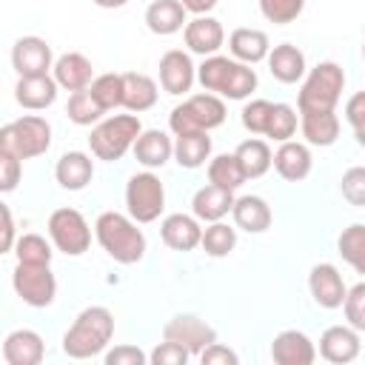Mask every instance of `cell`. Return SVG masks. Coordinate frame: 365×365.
I'll list each match as a JSON object with an SVG mask.
<instances>
[{
    "instance_id": "6da1fadb",
    "label": "cell",
    "mask_w": 365,
    "mask_h": 365,
    "mask_svg": "<svg viewBox=\"0 0 365 365\" xmlns=\"http://www.w3.org/2000/svg\"><path fill=\"white\" fill-rule=\"evenodd\" d=\"M111 336H114V314L106 305H88L63 334V354L71 359L100 356L106 354Z\"/></svg>"
},
{
    "instance_id": "7a4b0ae2",
    "label": "cell",
    "mask_w": 365,
    "mask_h": 365,
    "mask_svg": "<svg viewBox=\"0 0 365 365\" xmlns=\"http://www.w3.org/2000/svg\"><path fill=\"white\" fill-rule=\"evenodd\" d=\"M131 214L103 211L94 222V237L100 248L120 265H134L145 257V234Z\"/></svg>"
},
{
    "instance_id": "3957f363",
    "label": "cell",
    "mask_w": 365,
    "mask_h": 365,
    "mask_svg": "<svg viewBox=\"0 0 365 365\" xmlns=\"http://www.w3.org/2000/svg\"><path fill=\"white\" fill-rule=\"evenodd\" d=\"M197 80L205 91L220 94L225 100H245L257 88V71L248 63L222 54L202 57V63L197 66Z\"/></svg>"
},
{
    "instance_id": "277c9868",
    "label": "cell",
    "mask_w": 365,
    "mask_h": 365,
    "mask_svg": "<svg viewBox=\"0 0 365 365\" xmlns=\"http://www.w3.org/2000/svg\"><path fill=\"white\" fill-rule=\"evenodd\" d=\"M345 88V71L334 60L317 63L299 86L297 94V111L299 114H319V111H334Z\"/></svg>"
},
{
    "instance_id": "5b68a950",
    "label": "cell",
    "mask_w": 365,
    "mask_h": 365,
    "mask_svg": "<svg viewBox=\"0 0 365 365\" xmlns=\"http://www.w3.org/2000/svg\"><path fill=\"white\" fill-rule=\"evenodd\" d=\"M143 134V123L137 114H111L100 120L88 134V148L103 163H117L128 148H134Z\"/></svg>"
},
{
    "instance_id": "8992f818",
    "label": "cell",
    "mask_w": 365,
    "mask_h": 365,
    "mask_svg": "<svg viewBox=\"0 0 365 365\" xmlns=\"http://www.w3.org/2000/svg\"><path fill=\"white\" fill-rule=\"evenodd\" d=\"M225 103L220 94H211V91H202V94H191L185 97L180 106L171 108L168 114V128L177 134H185V131H211V128H220L225 123Z\"/></svg>"
},
{
    "instance_id": "52a82bcc",
    "label": "cell",
    "mask_w": 365,
    "mask_h": 365,
    "mask_svg": "<svg viewBox=\"0 0 365 365\" xmlns=\"http://www.w3.org/2000/svg\"><path fill=\"white\" fill-rule=\"evenodd\" d=\"M51 145V123L40 114H23L0 128V148L17 154L20 160H31L46 154Z\"/></svg>"
},
{
    "instance_id": "ba28073f",
    "label": "cell",
    "mask_w": 365,
    "mask_h": 365,
    "mask_svg": "<svg viewBox=\"0 0 365 365\" xmlns=\"http://www.w3.org/2000/svg\"><path fill=\"white\" fill-rule=\"evenodd\" d=\"M165 208V185L160 182V177L148 168L140 174H131L125 182V211L140 222H154L160 220Z\"/></svg>"
},
{
    "instance_id": "9c48e42d",
    "label": "cell",
    "mask_w": 365,
    "mask_h": 365,
    "mask_svg": "<svg viewBox=\"0 0 365 365\" xmlns=\"http://www.w3.org/2000/svg\"><path fill=\"white\" fill-rule=\"evenodd\" d=\"M48 240L66 257H80L91 245V228L77 208H54L48 217Z\"/></svg>"
},
{
    "instance_id": "30bf717a",
    "label": "cell",
    "mask_w": 365,
    "mask_h": 365,
    "mask_svg": "<svg viewBox=\"0 0 365 365\" xmlns=\"http://www.w3.org/2000/svg\"><path fill=\"white\" fill-rule=\"evenodd\" d=\"M11 285H14V294L31 308H48L57 297V279L51 274V265L17 262L11 274Z\"/></svg>"
},
{
    "instance_id": "8fae6325",
    "label": "cell",
    "mask_w": 365,
    "mask_h": 365,
    "mask_svg": "<svg viewBox=\"0 0 365 365\" xmlns=\"http://www.w3.org/2000/svg\"><path fill=\"white\" fill-rule=\"evenodd\" d=\"M163 339L182 345L191 356H200L211 342H217V331L197 314H177L163 325Z\"/></svg>"
},
{
    "instance_id": "7c38bea8",
    "label": "cell",
    "mask_w": 365,
    "mask_h": 365,
    "mask_svg": "<svg viewBox=\"0 0 365 365\" xmlns=\"http://www.w3.org/2000/svg\"><path fill=\"white\" fill-rule=\"evenodd\" d=\"M11 66L17 71V77H37V74H48L54 68V54L51 46L43 37H20L11 46Z\"/></svg>"
},
{
    "instance_id": "4fadbf2b",
    "label": "cell",
    "mask_w": 365,
    "mask_h": 365,
    "mask_svg": "<svg viewBox=\"0 0 365 365\" xmlns=\"http://www.w3.org/2000/svg\"><path fill=\"white\" fill-rule=\"evenodd\" d=\"M308 291L314 297V302L325 311H334V308H342L345 297H348V288H345V279L339 274V268L334 262H317L308 274Z\"/></svg>"
},
{
    "instance_id": "5bb4252c",
    "label": "cell",
    "mask_w": 365,
    "mask_h": 365,
    "mask_svg": "<svg viewBox=\"0 0 365 365\" xmlns=\"http://www.w3.org/2000/svg\"><path fill=\"white\" fill-rule=\"evenodd\" d=\"M157 68H160V86H163V91H168L174 97L191 91V86L197 80V66H194L191 54L182 51V48H168L160 57V66Z\"/></svg>"
},
{
    "instance_id": "9a60e30c",
    "label": "cell",
    "mask_w": 365,
    "mask_h": 365,
    "mask_svg": "<svg viewBox=\"0 0 365 365\" xmlns=\"http://www.w3.org/2000/svg\"><path fill=\"white\" fill-rule=\"evenodd\" d=\"M359 351H362V339L354 325H331L319 336V356L325 362L345 365V362H354Z\"/></svg>"
},
{
    "instance_id": "2e32d148",
    "label": "cell",
    "mask_w": 365,
    "mask_h": 365,
    "mask_svg": "<svg viewBox=\"0 0 365 365\" xmlns=\"http://www.w3.org/2000/svg\"><path fill=\"white\" fill-rule=\"evenodd\" d=\"M182 37H185V46L191 54H200V57H211L222 48L225 43V29L217 17L211 14H200L194 20L185 23L182 29Z\"/></svg>"
},
{
    "instance_id": "e0dca14e",
    "label": "cell",
    "mask_w": 365,
    "mask_h": 365,
    "mask_svg": "<svg viewBox=\"0 0 365 365\" xmlns=\"http://www.w3.org/2000/svg\"><path fill=\"white\" fill-rule=\"evenodd\" d=\"M271 359L277 365H311L317 359V348L305 331L288 328L279 331L271 342Z\"/></svg>"
},
{
    "instance_id": "ac0fdd59",
    "label": "cell",
    "mask_w": 365,
    "mask_h": 365,
    "mask_svg": "<svg viewBox=\"0 0 365 365\" xmlns=\"http://www.w3.org/2000/svg\"><path fill=\"white\" fill-rule=\"evenodd\" d=\"M46 356V342L31 328H17L3 339V359L6 365H40Z\"/></svg>"
},
{
    "instance_id": "d6986e66",
    "label": "cell",
    "mask_w": 365,
    "mask_h": 365,
    "mask_svg": "<svg viewBox=\"0 0 365 365\" xmlns=\"http://www.w3.org/2000/svg\"><path fill=\"white\" fill-rule=\"evenodd\" d=\"M51 77L57 80L60 88L66 91H83L94 83V68H91V60L80 51H66L54 60V68H51Z\"/></svg>"
},
{
    "instance_id": "ffe728a7",
    "label": "cell",
    "mask_w": 365,
    "mask_h": 365,
    "mask_svg": "<svg viewBox=\"0 0 365 365\" xmlns=\"http://www.w3.org/2000/svg\"><path fill=\"white\" fill-rule=\"evenodd\" d=\"M268 71L274 80L285 83V86H294L299 83L305 74H308V66H305V54L302 48H297L294 43H279V46H271L268 51Z\"/></svg>"
},
{
    "instance_id": "44dd1931",
    "label": "cell",
    "mask_w": 365,
    "mask_h": 365,
    "mask_svg": "<svg viewBox=\"0 0 365 365\" xmlns=\"http://www.w3.org/2000/svg\"><path fill=\"white\" fill-rule=\"evenodd\" d=\"M160 237L174 251H194L202 242V228L194 214H168L160 222Z\"/></svg>"
},
{
    "instance_id": "7402d4cb",
    "label": "cell",
    "mask_w": 365,
    "mask_h": 365,
    "mask_svg": "<svg viewBox=\"0 0 365 365\" xmlns=\"http://www.w3.org/2000/svg\"><path fill=\"white\" fill-rule=\"evenodd\" d=\"M311 165H314V160H311V148L305 143L285 140L274 151V168L288 182H302L311 174Z\"/></svg>"
},
{
    "instance_id": "603a6c76",
    "label": "cell",
    "mask_w": 365,
    "mask_h": 365,
    "mask_svg": "<svg viewBox=\"0 0 365 365\" xmlns=\"http://www.w3.org/2000/svg\"><path fill=\"white\" fill-rule=\"evenodd\" d=\"M234 200H237L234 191L208 182V185L197 188V194H194V200H191V214H194L197 220H202V222H217V220H222V217L231 214Z\"/></svg>"
},
{
    "instance_id": "cb8c5ba5",
    "label": "cell",
    "mask_w": 365,
    "mask_h": 365,
    "mask_svg": "<svg viewBox=\"0 0 365 365\" xmlns=\"http://www.w3.org/2000/svg\"><path fill=\"white\" fill-rule=\"evenodd\" d=\"M228 51H231L234 60L254 66V63H262V60L268 57L271 40H268V34H265L262 29H248V26H242V29H234V31L228 34Z\"/></svg>"
},
{
    "instance_id": "d4e9b609",
    "label": "cell",
    "mask_w": 365,
    "mask_h": 365,
    "mask_svg": "<svg viewBox=\"0 0 365 365\" xmlns=\"http://www.w3.org/2000/svg\"><path fill=\"white\" fill-rule=\"evenodd\" d=\"M57 80L51 74H37V77H20L14 86V100L29 108V111H43L57 100Z\"/></svg>"
},
{
    "instance_id": "484cf974",
    "label": "cell",
    "mask_w": 365,
    "mask_h": 365,
    "mask_svg": "<svg viewBox=\"0 0 365 365\" xmlns=\"http://www.w3.org/2000/svg\"><path fill=\"white\" fill-rule=\"evenodd\" d=\"M94 177V160L86 151H66L54 165V180L66 191H83Z\"/></svg>"
},
{
    "instance_id": "4316f807",
    "label": "cell",
    "mask_w": 365,
    "mask_h": 365,
    "mask_svg": "<svg viewBox=\"0 0 365 365\" xmlns=\"http://www.w3.org/2000/svg\"><path fill=\"white\" fill-rule=\"evenodd\" d=\"M131 151H134V157H137L140 165H145V168H163L174 157V143H171V137L165 131L145 128L137 137V143H134Z\"/></svg>"
},
{
    "instance_id": "83f0119b",
    "label": "cell",
    "mask_w": 365,
    "mask_h": 365,
    "mask_svg": "<svg viewBox=\"0 0 365 365\" xmlns=\"http://www.w3.org/2000/svg\"><path fill=\"white\" fill-rule=\"evenodd\" d=\"M231 217H234V225L248 231V234H262V231L271 228V205L257 194L237 197L234 208H231Z\"/></svg>"
},
{
    "instance_id": "f1b7e54d",
    "label": "cell",
    "mask_w": 365,
    "mask_h": 365,
    "mask_svg": "<svg viewBox=\"0 0 365 365\" xmlns=\"http://www.w3.org/2000/svg\"><path fill=\"white\" fill-rule=\"evenodd\" d=\"M185 6L180 0H154L148 3L145 9V26L151 34H160V37H168V34H177L180 29H185Z\"/></svg>"
},
{
    "instance_id": "f546056e",
    "label": "cell",
    "mask_w": 365,
    "mask_h": 365,
    "mask_svg": "<svg viewBox=\"0 0 365 365\" xmlns=\"http://www.w3.org/2000/svg\"><path fill=\"white\" fill-rule=\"evenodd\" d=\"M157 83L140 71H123V108L131 114H143L157 106Z\"/></svg>"
},
{
    "instance_id": "4dcf8cb0",
    "label": "cell",
    "mask_w": 365,
    "mask_h": 365,
    "mask_svg": "<svg viewBox=\"0 0 365 365\" xmlns=\"http://www.w3.org/2000/svg\"><path fill=\"white\" fill-rule=\"evenodd\" d=\"M174 160L180 168H200L211 160V137L208 131H185L174 140Z\"/></svg>"
},
{
    "instance_id": "1f68e13d",
    "label": "cell",
    "mask_w": 365,
    "mask_h": 365,
    "mask_svg": "<svg viewBox=\"0 0 365 365\" xmlns=\"http://www.w3.org/2000/svg\"><path fill=\"white\" fill-rule=\"evenodd\" d=\"M299 128L308 145H334L339 137V117L336 111H319V114H299Z\"/></svg>"
},
{
    "instance_id": "d6a6232c",
    "label": "cell",
    "mask_w": 365,
    "mask_h": 365,
    "mask_svg": "<svg viewBox=\"0 0 365 365\" xmlns=\"http://www.w3.org/2000/svg\"><path fill=\"white\" fill-rule=\"evenodd\" d=\"M234 154H237V160H240V165H242V171H245L248 180H257V177L268 174V168L274 165V154H271L268 143L259 140V137L242 140Z\"/></svg>"
},
{
    "instance_id": "836d02e7",
    "label": "cell",
    "mask_w": 365,
    "mask_h": 365,
    "mask_svg": "<svg viewBox=\"0 0 365 365\" xmlns=\"http://www.w3.org/2000/svg\"><path fill=\"white\" fill-rule=\"evenodd\" d=\"M245 171L237 160V154H217L211 163H208V182L220 185V188H228V191H237L242 182H245Z\"/></svg>"
},
{
    "instance_id": "e575fe53",
    "label": "cell",
    "mask_w": 365,
    "mask_h": 365,
    "mask_svg": "<svg viewBox=\"0 0 365 365\" xmlns=\"http://www.w3.org/2000/svg\"><path fill=\"white\" fill-rule=\"evenodd\" d=\"M336 248H339V257L356 274H365V225L362 222H354V225L342 228V234L336 240Z\"/></svg>"
},
{
    "instance_id": "d590c367",
    "label": "cell",
    "mask_w": 365,
    "mask_h": 365,
    "mask_svg": "<svg viewBox=\"0 0 365 365\" xmlns=\"http://www.w3.org/2000/svg\"><path fill=\"white\" fill-rule=\"evenodd\" d=\"M66 114L74 125H94V123H100L106 108L94 100L91 88H83V91H71V97L66 103Z\"/></svg>"
},
{
    "instance_id": "8d00e7d4",
    "label": "cell",
    "mask_w": 365,
    "mask_h": 365,
    "mask_svg": "<svg viewBox=\"0 0 365 365\" xmlns=\"http://www.w3.org/2000/svg\"><path fill=\"white\" fill-rule=\"evenodd\" d=\"M202 251L208 254V257H228L231 251H234V245H237V228H231V225H225L222 220H217V222H208V228H202Z\"/></svg>"
},
{
    "instance_id": "74e56055",
    "label": "cell",
    "mask_w": 365,
    "mask_h": 365,
    "mask_svg": "<svg viewBox=\"0 0 365 365\" xmlns=\"http://www.w3.org/2000/svg\"><path fill=\"white\" fill-rule=\"evenodd\" d=\"M14 257H17V262H26V265H51L54 251L46 242V237H40V234H23L14 242Z\"/></svg>"
},
{
    "instance_id": "f35d334b",
    "label": "cell",
    "mask_w": 365,
    "mask_h": 365,
    "mask_svg": "<svg viewBox=\"0 0 365 365\" xmlns=\"http://www.w3.org/2000/svg\"><path fill=\"white\" fill-rule=\"evenodd\" d=\"M88 88H91L94 100H97L106 111L123 106V74H117V71L100 74V77H94V83H91Z\"/></svg>"
},
{
    "instance_id": "ab89813d",
    "label": "cell",
    "mask_w": 365,
    "mask_h": 365,
    "mask_svg": "<svg viewBox=\"0 0 365 365\" xmlns=\"http://www.w3.org/2000/svg\"><path fill=\"white\" fill-rule=\"evenodd\" d=\"M294 134H297V111H294V106H288V103H274L265 137L274 140V143H285V140H291Z\"/></svg>"
},
{
    "instance_id": "60d3db41",
    "label": "cell",
    "mask_w": 365,
    "mask_h": 365,
    "mask_svg": "<svg viewBox=\"0 0 365 365\" xmlns=\"http://www.w3.org/2000/svg\"><path fill=\"white\" fill-rule=\"evenodd\" d=\"M305 9V0H259V14L274 26L294 23Z\"/></svg>"
},
{
    "instance_id": "b9f144b4",
    "label": "cell",
    "mask_w": 365,
    "mask_h": 365,
    "mask_svg": "<svg viewBox=\"0 0 365 365\" xmlns=\"http://www.w3.org/2000/svg\"><path fill=\"white\" fill-rule=\"evenodd\" d=\"M339 191L351 205L365 208V165H351L339 180Z\"/></svg>"
},
{
    "instance_id": "7bdbcfd3",
    "label": "cell",
    "mask_w": 365,
    "mask_h": 365,
    "mask_svg": "<svg viewBox=\"0 0 365 365\" xmlns=\"http://www.w3.org/2000/svg\"><path fill=\"white\" fill-rule=\"evenodd\" d=\"M271 108H274V103H268V100H251V103H245V108H242V125H245V131L265 137L268 120H271Z\"/></svg>"
},
{
    "instance_id": "ee69618b",
    "label": "cell",
    "mask_w": 365,
    "mask_h": 365,
    "mask_svg": "<svg viewBox=\"0 0 365 365\" xmlns=\"http://www.w3.org/2000/svg\"><path fill=\"white\" fill-rule=\"evenodd\" d=\"M342 311H345L348 325H354L362 334L365 331V279L356 282L354 288H348V297L342 302Z\"/></svg>"
},
{
    "instance_id": "f6af8a7d",
    "label": "cell",
    "mask_w": 365,
    "mask_h": 365,
    "mask_svg": "<svg viewBox=\"0 0 365 365\" xmlns=\"http://www.w3.org/2000/svg\"><path fill=\"white\" fill-rule=\"evenodd\" d=\"M20 174H23V160L6 148H0V191L9 194L17 188L20 182Z\"/></svg>"
},
{
    "instance_id": "bcb514c9",
    "label": "cell",
    "mask_w": 365,
    "mask_h": 365,
    "mask_svg": "<svg viewBox=\"0 0 365 365\" xmlns=\"http://www.w3.org/2000/svg\"><path fill=\"white\" fill-rule=\"evenodd\" d=\"M188 359H191V354H188L182 345L171 342V339H163V342L148 354V362H151V365H185Z\"/></svg>"
},
{
    "instance_id": "7dc6e473",
    "label": "cell",
    "mask_w": 365,
    "mask_h": 365,
    "mask_svg": "<svg viewBox=\"0 0 365 365\" xmlns=\"http://www.w3.org/2000/svg\"><path fill=\"white\" fill-rule=\"evenodd\" d=\"M103 362L106 365H145L148 354L137 345H114L111 351L103 354Z\"/></svg>"
},
{
    "instance_id": "c3c4849f",
    "label": "cell",
    "mask_w": 365,
    "mask_h": 365,
    "mask_svg": "<svg viewBox=\"0 0 365 365\" xmlns=\"http://www.w3.org/2000/svg\"><path fill=\"white\" fill-rule=\"evenodd\" d=\"M200 362H202V365H237L240 356H237L234 348H228V345H222V342H211V345L200 354Z\"/></svg>"
},
{
    "instance_id": "681fc988",
    "label": "cell",
    "mask_w": 365,
    "mask_h": 365,
    "mask_svg": "<svg viewBox=\"0 0 365 365\" xmlns=\"http://www.w3.org/2000/svg\"><path fill=\"white\" fill-rule=\"evenodd\" d=\"M345 120L351 128H362L365 125V91H356L348 97L345 103Z\"/></svg>"
},
{
    "instance_id": "f907efd6",
    "label": "cell",
    "mask_w": 365,
    "mask_h": 365,
    "mask_svg": "<svg viewBox=\"0 0 365 365\" xmlns=\"http://www.w3.org/2000/svg\"><path fill=\"white\" fill-rule=\"evenodd\" d=\"M0 214H3V242L0 248L3 251H14V217H11V208L6 202H0Z\"/></svg>"
},
{
    "instance_id": "816d5d0a",
    "label": "cell",
    "mask_w": 365,
    "mask_h": 365,
    "mask_svg": "<svg viewBox=\"0 0 365 365\" xmlns=\"http://www.w3.org/2000/svg\"><path fill=\"white\" fill-rule=\"evenodd\" d=\"M182 6H185V11H191V14H208V11H214L217 9V3L220 0H180Z\"/></svg>"
},
{
    "instance_id": "f5cc1de1",
    "label": "cell",
    "mask_w": 365,
    "mask_h": 365,
    "mask_svg": "<svg viewBox=\"0 0 365 365\" xmlns=\"http://www.w3.org/2000/svg\"><path fill=\"white\" fill-rule=\"evenodd\" d=\"M94 6H100V9H123L128 0H91Z\"/></svg>"
},
{
    "instance_id": "db71d44e",
    "label": "cell",
    "mask_w": 365,
    "mask_h": 365,
    "mask_svg": "<svg viewBox=\"0 0 365 365\" xmlns=\"http://www.w3.org/2000/svg\"><path fill=\"white\" fill-rule=\"evenodd\" d=\"M354 137H356V143L365 148V125H362V128H354Z\"/></svg>"
},
{
    "instance_id": "11a10c76",
    "label": "cell",
    "mask_w": 365,
    "mask_h": 365,
    "mask_svg": "<svg viewBox=\"0 0 365 365\" xmlns=\"http://www.w3.org/2000/svg\"><path fill=\"white\" fill-rule=\"evenodd\" d=\"M362 57H365V43H362Z\"/></svg>"
}]
</instances>
